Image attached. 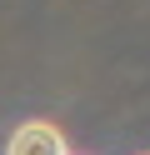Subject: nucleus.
Returning a JSON list of instances; mask_svg holds the SVG:
<instances>
[{
    "instance_id": "1",
    "label": "nucleus",
    "mask_w": 150,
    "mask_h": 155,
    "mask_svg": "<svg viewBox=\"0 0 150 155\" xmlns=\"http://www.w3.org/2000/svg\"><path fill=\"white\" fill-rule=\"evenodd\" d=\"M5 155H70V145H65V135H60V125H50V120H25V125H15Z\"/></svg>"
}]
</instances>
